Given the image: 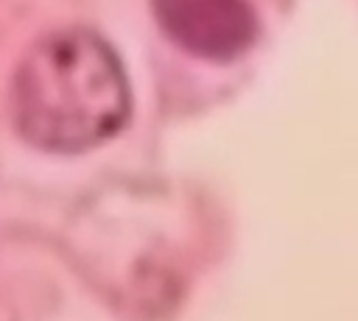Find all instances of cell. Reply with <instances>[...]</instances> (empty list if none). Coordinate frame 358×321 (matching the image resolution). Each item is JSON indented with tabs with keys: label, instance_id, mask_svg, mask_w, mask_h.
I'll list each match as a JSON object with an SVG mask.
<instances>
[{
	"label": "cell",
	"instance_id": "7a4b0ae2",
	"mask_svg": "<svg viewBox=\"0 0 358 321\" xmlns=\"http://www.w3.org/2000/svg\"><path fill=\"white\" fill-rule=\"evenodd\" d=\"M159 28L190 56L232 61L243 56L257 33V11L249 0H151Z\"/></svg>",
	"mask_w": 358,
	"mask_h": 321
},
{
	"label": "cell",
	"instance_id": "6da1fadb",
	"mask_svg": "<svg viewBox=\"0 0 358 321\" xmlns=\"http://www.w3.org/2000/svg\"><path fill=\"white\" fill-rule=\"evenodd\" d=\"M131 112L126 70L112 45L87 28L42 36L11 81V114L42 151H87L115 137Z\"/></svg>",
	"mask_w": 358,
	"mask_h": 321
}]
</instances>
